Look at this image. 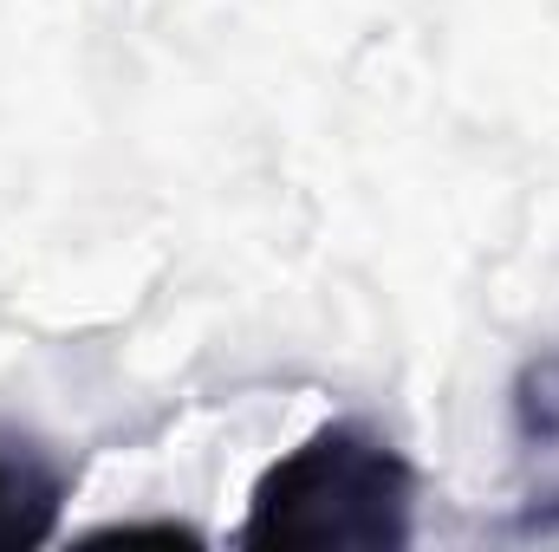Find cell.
<instances>
[{"label":"cell","mask_w":559,"mask_h":552,"mask_svg":"<svg viewBox=\"0 0 559 552\" xmlns=\"http://www.w3.org/2000/svg\"><path fill=\"white\" fill-rule=\"evenodd\" d=\"M79 468L33 429L0 422V552H33L59 533Z\"/></svg>","instance_id":"cell-2"},{"label":"cell","mask_w":559,"mask_h":552,"mask_svg":"<svg viewBox=\"0 0 559 552\" xmlns=\"http://www.w3.org/2000/svg\"><path fill=\"white\" fill-rule=\"evenodd\" d=\"M235 540L248 552H404L417 540V468L371 422H319L261 468Z\"/></svg>","instance_id":"cell-1"},{"label":"cell","mask_w":559,"mask_h":552,"mask_svg":"<svg viewBox=\"0 0 559 552\" xmlns=\"http://www.w3.org/2000/svg\"><path fill=\"white\" fill-rule=\"evenodd\" d=\"M508 429L527 455H559V345L534 351L508 384Z\"/></svg>","instance_id":"cell-3"},{"label":"cell","mask_w":559,"mask_h":552,"mask_svg":"<svg viewBox=\"0 0 559 552\" xmlns=\"http://www.w3.org/2000/svg\"><path fill=\"white\" fill-rule=\"evenodd\" d=\"M92 540H195V533L176 527V520H156V527H105V533H92Z\"/></svg>","instance_id":"cell-4"}]
</instances>
